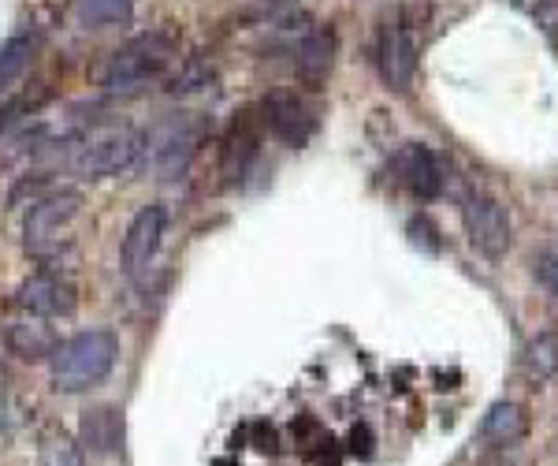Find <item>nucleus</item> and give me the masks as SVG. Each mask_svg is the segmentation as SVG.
I'll return each instance as SVG.
<instances>
[{"label":"nucleus","mask_w":558,"mask_h":466,"mask_svg":"<svg viewBox=\"0 0 558 466\" xmlns=\"http://www.w3.org/2000/svg\"><path fill=\"white\" fill-rule=\"evenodd\" d=\"M410 239L417 247H425L428 254H439V228L428 217H413L410 220Z\"/></svg>","instance_id":"25"},{"label":"nucleus","mask_w":558,"mask_h":466,"mask_svg":"<svg viewBox=\"0 0 558 466\" xmlns=\"http://www.w3.org/2000/svg\"><path fill=\"white\" fill-rule=\"evenodd\" d=\"M462 220L470 243L481 250L484 258H502L510 250V217L499 199L492 194H465L462 199Z\"/></svg>","instance_id":"6"},{"label":"nucleus","mask_w":558,"mask_h":466,"mask_svg":"<svg viewBox=\"0 0 558 466\" xmlns=\"http://www.w3.org/2000/svg\"><path fill=\"white\" fill-rule=\"evenodd\" d=\"M347 452L354 455V459H368V455L376 452V433L365 422H357L347 437Z\"/></svg>","instance_id":"24"},{"label":"nucleus","mask_w":558,"mask_h":466,"mask_svg":"<svg viewBox=\"0 0 558 466\" xmlns=\"http://www.w3.org/2000/svg\"><path fill=\"white\" fill-rule=\"evenodd\" d=\"M216 83V71L209 60H202V57H191V60H183V68L175 71V79H172V94L175 97H194V94H205V89H213Z\"/></svg>","instance_id":"20"},{"label":"nucleus","mask_w":558,"mask_h":466,"mask_svg":"<svg viewBox=\"0 0 558 466\" xmlns=\"http://www.w3.org/2000/svg\"><path fill=\"white\" fill-rule=\"evenodd\" d=\"M205 131L209 123L194 112H175L157 120L146 131V142H142V157L134 168H142L153 179H175L191 168V160L197 157L205 142Z\"/></svg>","instance_id":"2"},{"label":"nucleus","mask_w":558,"mask_h":466,"mask_svg":"<svg viewBox=\"0 0 558 466\" xmlns=\"http://www.w3.org/2000/svg\"><path fill=\"white\" fill-rule=\"evenodd\" d=\"M260 150V128H257V116L254 112H242L235 123H231L228 139H223V154H220V168L228 183H239L242 176L250 172Z\"/></svg>","instance_id":"14"},{"label":"nucleus","mask_w":558,"mask_h":466,"mask_svg":"<svg viewBox=\"0 0 558 466\" xmlns=\"http://www.w3.org/2000/svg\"><path fill=\"white\" fill-rule=\"evenodd\" d=\"M313 463L317 466H343V452H339V444L331 441V437H324L320 452H313Z\"/></svg>","instance_id":"26"},{"label":"nucleus","mask_w":558,"mask_h":466,"mask_svg":"<svg viewBox=\"0 0 558 466\" xmlns=\"http://www.w3.org/2000/svg\"><path fill=\"white\" fill-rule=\"evenodd\" d=\"M380 75L395 94H407L413 83V71H417V38H413L410 26L391 23L380 31Z\"/></svg>","instance_id":"10"},{"label":"nucleus","mask_w":558,"mask_h":466,"mask_svg":"<svg viewBox=\"0 0 558 466\" xmlns=\"http://www.w3.org/2000/svg\"><path fill=\"white\" fill-rule=\"evenodd\" d=\"M4 410H8V373L0 366V422H4Z\"/></svg>","instance_id":"28"},{"label":"nucleus","mask_w":558,"mask_h":466,"mask_svg":"<svg viewBox=\"0 0 558 466\" xmlns=\"http://www.w3.org/2000/svg\"><path fill=\"white\" fill-rule=\"evenodd\" d=\"M142 142H146V131L131 128V123H94V128L71 146L75 150L71 168L86 179L120 176L138 165Z\"/></svg>","instance_id":"5"},{"label":"nucleus","mask_w":558,"mask_h":466,"mask_svg":"<svg viewBox=\"0 0 558 466\" xmlns=\"http://www.w3.org/2000/svg\"><path fill=\"white\" fill-rule=\"evenodd\" d=\"M45 101H49V89H38V94H31V89H26V94H20V97H4V101H0V134L12 131L23 116L38 112Z\"/></svg>","instance_id":"22"},{"label":"nucleus","mask_w":558,"mask_h":466,"mask_svg":"<svg viewBox=\"0 0 558 466\" xmlns=\"http://www.w3.org/2000/svg\"><path fill=\"white\" fill-rule=\"evenodd\" d=\"M15 307L23 313H34V318H71L78 307V295H75V284L68 280V276L52 273V268H45V273H34L26 276L20 284V291H15Z\"/></svg>","instance_id":"7"},{"label":"nucleus","mask_w":558,"mask_h":466,"mask_svg":"<svg viewBox=\"0 0 558 466\" xmlns=\"http://www.w3.org/2000/svg\"><path fill=\"white\" fill-rule=\"evenodd\" d=\"M529 433V415L521 403H510V399H499L488 407L481 422V437L495 447H507V444H518L521 437Z\"/></svg>","instance_id":"16"},{"label":"nucleus","mask_w":558,"mask_h":466,"mask_svg":"<svg viewBox=\"0 0 558 466\" xmlns=\"http://www.w3.org/2000/svg\"><path fill=\"white\" fill-rule=\"evenodd\" d=\"M336 52H339L336 31L331 26H313L299 41V52H294V75H299V83L305 89H313V94L324 89L331 68H336Z\"/></svg>","instance_id":"11"},{"label":"nucleus","mask_w":558,"mask_h":466,"mask_svg":"<svg viewBox=\"0 0 558 466\" xmlns=\"http://www.w3.org/2000/svg\"><path fill=\"white\" fill-rule=\"evenodd\" d=\"M254 447L257 452H276V429L272 426H254Z\"/></svg>","instance_id":"27"},{"label":"nucleus","mask_w":558,"mask_h":466,"mask_svg":"<svg viewBox=\"0 0 558 466\" xmlns=\"http://www.w3.org/2000/svg\"><path fill=\"white\" fill-rule=\"evenodd\" d=\"M165 224H168V213L165 205H142L134 213V220L128 224V236H123V247H120V262H123V273H142L153 254L160 247V236H165Z\"/></svg>","instance_id":"9"},{"label":"nucleus","mask_w":558,"mask_h":466,"mask_svg":"<svg viewBox=\"0 0 558 466\" xmlns=\"http://www.w3.org/2000/svg\"><path fill=\"white\" fill-rule=\"evenodd\" d=\"M525 373L533 381H551L558 373V333H539L525 347Z\"/></svg>","instance_id":"19"},{"label":"nucleus","mask_w":558,"mask_h":466,"mask_svg":"<svg viewBox=\"0 0 558 466\" xmlns=\"http://www.w3.org/2000/svg\"><path fill=\"white\" fill-rule=\"evenodd\" d=\"M395 172H399L402 187L417 199H439L444 194V168H439L436 154L421 142H410L395 154Z\"/></svg>","instance_id":"12"},{"label":"nucleus","mask_w":558,"mask_h":466,"mask_svg":"<svg viewBox=\"0 0 558 466\" xmlns=\"http://www.w3.org/2000/svg\"><path fill=\"white\" fill-rule=\"evenodd\" d=\"M116 358H120V336L108 328H89L64 339L57 347L52 362V389L57 392H86L101 384L112 373Z\"/></svg>","instance_id":"3"},{"label":"nucleus","mask_w":558,"mask_h":466,"mask_svg":"<svg viewBox=\"0 0 558 466\" xmlns=\"http://www.w3.org/2000/svg\"><path fill=\"white\" fill-rule=\"evenodd\" d=\"M4 344H8V351L20 355L23 362H45V358L57 355L60 336H57V328L49 325V318H34V313H23V318L8 321Z\"/></svg>","instance_id":"13"},{"label":"nucleus","mask_w":558,"mask_h":466,"mask_svg":"<svg viewBox=\"0 0 558 466\" xmlns=\"http://www.w3.org/2000/svg\"><path fill=\"white\" fill-rule=\"evenodd\" d=\"M38 459H41V466H86L83 444H75L68 433H57V429L45 433Z\"/></svg>","instance_id":"21"},{"label":"nucleus","mask_w":558,"mask_h":466,"mask_svg":"<svg viewBox=\"0 0 558 466\" xmlns=\"http://www.w3.org/2000/svg\"><path fill=\"white\" fill-rule=\"evenodd\" d=\"M78 23L89 31H105V26H123L134 15V0H75Z\"/></svg>","instance_id":"18"},{"label":"nucleus","mask_w":558,"mask_h":466,"mask_svg":"<svg viewBox=\"0 0 558 466\" xmlns=\"http://www.w3.org/2000/svg\"><path fill=\"white\" fill-rule=\"evenodd\" d=\"M78 444L89 447L94 455H112L123 447V410L120 407H89L78 418Z\"/></svg>","instance_id":"15"},{"label":"nucleus","mask_w":558,"mask_h":466,"mask_svg":"<svg viewBox=\"0 0 558 466\" xmlns=\"http://www.w3.org/2000/svg\"><path fill=\"white\" fill-rule=\"evenodd\" d=\"M536 276H539V284L547 288V295L558 302V247H544L536 254Z\"/></svg>","instance_id":"23"},{"label":"nucleus","mask_w":558,"mask_h":466,"mask_svg":"<svg viewBox=\"0 0 558 466\" xmlns=\"http://www.w3.org/2000/svg\"><path fill=\"white\" fill-rule=\"evenodd\" d=\"M78 217H83V194L71 191V187L45 194V199H34L31 213H26V220H23L26 254L38 258V262H45V265L60 262V258L75 247V239H71V224H75Z\"/></svg>","instance_id":"4"},{"label":"nucleus","mask_w":558,"mask_h":466,"mask_svg":"<svg viewBox=\"0 0 558 466\" xmlns=\"http://www.w3.org/2000/svg\"><path fill=\"white\" fill-rule=\"evenodd\" d=\"M175 64V38L172 34H142V38L128 41L108 57L101 71V86L108 97H138L146 94L153 83L168 75Z\"/></svg>","instance_id":"1"},{"label":"nucleus","mask_w":558,"mask_h":466,"mask_svg":"<svg viewBox=\"0 0 558 466\" xmlns=\"http://www.w3.org/2000/svg\"><path fill=\"white\" fill-rule=\"evenodd\" d=\"M260 123L268 128L272 139H279L283 146H305L317 131V120L305 109V101L299 94H287V89H276V94L265 97L260 105Z\"/></svg>","instance_id":"8"},{"label":"nucleus","mask_w":558,"mask_h":466,"mask_svg":"<svg viewBox=\"0 0 558 466\" xmlns=\"http://www.w3.org/2000/svg\"><path fill=\"white\" fill-rule=\"evenodd\" d=\"M34 60V38L31 34H12L0 45V101L12 97V89L23 83V75L31 71Z\"/></svg>","instance_id":"17"}]
</instances>
